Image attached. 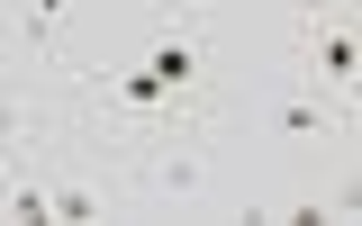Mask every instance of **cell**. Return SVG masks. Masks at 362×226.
Returning a JSON list of instances; mask_svg holds the SVG:
<instances>
[{
	"label": "cell",
	"instance_id": "cell-2",
	"mask_svg": "<svg viewBox=\"0 0 362 226\" xmlns=\"http://www.w3.org/2000/svg\"><path fill=\"white\" fill-rule=\"evenodd\" d=\"M136 64L173 90L181 109H199V118H209V100H218V37H209V18H199V9H163V18H145Z\"/></svg>",
	"mask_w": 362,
	"mask_h": 226
},
{
	"label": "cell",
	"instance_id": "cell-6",
	"mask_svg": "<svg viewBox=\"0 0 362 226\" xmlns=\"http://www.w3.org/2000/svg\"><path fill=\"white\" fill-rule=\"evenodd\" d=\"M344 109H354V118H362V73H354V82H344Z\"/></svg>",
	"mask_w": 362,
	"mask_h": 226
},
{
	"label": "cell",
	"instance_id": "cell-1",
	"mask_svg": "<svg viewBox=\"0 0 362 226\" xmlns=\"http://www.w3.org/2000/svg\"><path fill=\"white\" fill-rule=\"evenodd\" d=\"M254 127H263V145H281V154H290V163L317 181L335 154H344V145H354V109H344L335 90H317L308 73L290 64V73H281V82L254 100Z\"/></svg>",
	"mask_w": 362,
	"mask_h": 226
},
{
	"label": "cell",
	"instance_id": "cell-7",
	"mask_svg": "<svg viewBox=\"0 0 362 226\" xmlns=\"http://www.w3.org/2000/svg\"><path fill=\"white\" fill-rule=\"evenodd\" d=\"M354 145H362V118H354Z\"/></svg>",
	"mask_w": 362,
	"mask_h": 226
},
{
	"label": "cell",
	"instance_id": "cell-4",
	"mask_svg": "<svg viewBox=\"0 0 362 226\" xmlns=\"http://www.w3.org/2000/svg\"><path fill=\"white\" fill-rule=\"evenodd\" d=\"M317 181H326V208H335V218H362V145H344Z\"/></svg>",
	"mask_w": 362,
	"mask_h": 226
},
{
	"label": "cell",
	"instance_id": "cell-5",
	"mask_svg": "<svg viewBox=\"0 0 362 226\" xmlns=\"http://www.w3.org/2000/svg\"><path fill=\"white\" fill-rule=\"evenodd\" d=\"M18 18H28V37H37L45 54H54V28H64V18H73V0H28V9H18Z\"/></svg>",
	"mask_w": 362,
	"mask_h": 226
},
{
	"label": "cell",
	"instance_id": "cell-3",
	"mask_svg": "<svg viewBox=\"0 0 362 226\" xmlns=\"http://www.w3.org/2000/svg\"><path fill=\"white\" fill-rule=\"evenodd\" d=\"M299 73H308L317 90H335V100H344V82L362 73V28L335 18V0L299 9Z\"/></svg>",
	"mask_w": 362,
	"mask_h": 226
}]
</instances>
